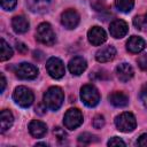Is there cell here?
Returning a JSON list of instances; mask_svg holds the SVG:
<instances>
[{"label":"cell","instance_id":"cell-24","mask_svg":"<svg viewBox=\"0 0 147 147\" xmlns=\"http://www.w3.org/2000/svg\"><path fill=\"white\" fill-rule=\"evenodd\" d=\"M94 138H95V136L85 132V133L79 134V137H78V142H79V144H83V145H88V144H91V142L94 141Z\"/></svg>","mask_w":147,"mask_h":147},{"label":"cell","instance_id":"cell-34","mask_svg":"<svg viewBox=\"0 0 147 147\" xmlns=\"http://www.w3.org/2000/svg\"><path fill=\"white\" fill-rule=\"evenodd\" d=\"M46 106H45V103L44 105H39L37 108H36V113H38V114H40V115H42V114H45V110H46Z\"/></svg>","mask_w":147,"mask_h":147},{"label":"cell","instance_id":"cell-25","mask_svg":"<svg viewBox=\"0 0 147 147\" xmlns=\"http://www.w3.org/2000/svg\"><path fill=\"white\" fill-rule=\"evenodd\" d=\"M92 125L95 129H101L105 125V117L102 115H95L93 121H92Z\"/></svg>","mask_w":147,"mask_h":147},{"label":"cell","instance_id":"cell-1","mask_svg":"<svg viewBox=\"0 0 147 147\" xmlns=\"http://www.w3.org/2000/svg\"><path fill=\"white\" fill-rule=\"evenodd\" d=\"M63 100H64L63 91H62V88H60L57 86L49 87L44 94V103H45V106L48 109L54 110V111L57 110L62 106Z\"/></svg>","mask_w":147,"mask_h":147},{"label":"cell","instance_id":"cell-16","mask_svg":"<svg viewBox=\"0 0 147 147\" xmlns=\"http://www.w3.org/2000/svg\"><path fill=\"white\" fill-rule=\"evenodd\" d=\"M29 132L34 138H41L47 132V125L41 121H31L29 124Z\"/></svg>","mask_w":147,"mask_h":147},{"label":"cell","instance_id":"cell-21","mask_svg":"<svg viewBox=\"0 0 147 147\" xmlns=\"http://www.w3.org/2000/svg\"><path fill=\"white\" fill-rule=\"evenodd\" d=\"M13 56V49L5 41V39L0 40V60L6 61L9 60Z\"/></svg>","mask_w":147,"mask_h":147},{"label":"cell","instance_id":"cell-2","mask_svg":"<svg viewBox=\"0 0 147 147\" xmlns=\"http://www.w3.org/2000/svg\"><path fill=\"white\" fill-rule=\"evenodd\" d=\"M36 38L39 42L46 45V46H52L55 44L56 40V36L51 26L49 23H41L38 25L37 30H36Z\"/></svg>","mask_w":147,"mask_h":147},{"label":"cell","instance_id":"cell-18","mask_svg":"<svg viewBox=\"0 0 147 147\" xmlns=\"http://www.w3.org/2000/svg\"><path fill=\"white\" fill-rule=\"evenodd\" d=\"M11 26L16 33H25L29 30V21L24 16L17 15V16L13 17Z\"/></svg>","mask_w":147,"mask_h":147},{"label":"cell","instance_id":"cell-6","mask_svg":"<svg viewBox=\"0 0 147 147\" xmlns=\"http://www.w3.org/2000/svg\"><path fill=\"white\" fill-rule=\"evenodd\" d=\"M83 123V114L77 108L67 110L63 117V124L68 130H75Z\"/></svg>","mask_w":147,"mask_h":147},{"label":"cell","instance_id":"cell-15","mask_svg":"<svg viewBox=\"0 0 147 147\" xmlns=\"http://www.w3.org/2000/svg\"><path fill=\"white\" fill-rule=\"evenodd\" d=\"M116 55V49L114 46H105L102 48H100L96 53H95V59L98 62L100 63H105V62H109L111 61Z\"/></svg>","mask_w":147,"mask_h":147},{"label":"cell","instance_id":"cell-10","mask_svg":"<svg viewBox=\"0 0 147 147\" xmlns=\"http://www.w3.org/2000/svg\"><path fill=\"white\" fill-rule=\"evenodd\" d=\"M87 38L92 45L99 46L107 40V33L100 26H92L87 32Z\"/></svg>","mask_w":147,"mask_h":147},{"label":"cell","instance_id":"cell-27","mask_svg":"<svg viewBox=\"0 0 147 147\" xmlns=\"http://www.w3.org/2000/svg\"><path fill=\"white\" fill-rule=\"evenodd\" d=\"M17 0H1V7L5 10H11L16 6Z\"/></svg>","mask_w":147,"mask_h":147},{"label":"cell","instance_id":"cell-26","mask_svg":"<svg viewBox=\"0 0 147 147\" xmlns=\"http://www.w3.org/2000/svg\"><path fill=\"white\" fill-rule=\"evenodd\" d=\"M91 5H92V7H93L95 10H98V11L105 10V8L107 7L106 0H92V1H91Z\"/></svg>","mask_w":147,"mask_h":147},{"label":"cell","instance_id":"cell-33","mask_svg":"<svg viewBox=\"0 0 147 147\" xmlns=\"http://www.w3.org/2000/svg\"><path fill=\"white\" fill-rule=\"evenodd\" d=\"M16 48H17V51L20 53H26L28 52V46L25 44H23V42H17L16 44Z\"/></svg>","mask_w":147,"mask_h":147},{"label":"cell","instance_id":"cell-29","mask_svg":"<svg viewBox=\"0 0 147 147\" xmlns=\"http://www.w3.org/2000/svg\"><path fill=\"white\" fill-rule=\"evenodd\" d=\"M138 65L142 70H147V53L144 55H140L138 59Z\"/></svg>","mask_w":147,"mask_h":147},{"label":"cell","instance_id":"cell-36","mask_svg":"<svg viewBox=\"0 0 147 147\" xmlns=\"http://www.w3.org/2000/svg\"><path fill=\"white\" fill-rule=\"evenodd\" d=\"M37 146H46V144H42V142H40V144H37Z\"/></svg>","mask_w":147,"mask_h":147},{"label":"cell","instance_id":"cell-8","mask_svg":"<svg viewBox=\"0 0 147 147\" xmlns=\"http://www.w3.org/2000/svg\"><path fill=\"white\" fill-rule=\"evenodd\" d=\"M46 70H47L48 75L52 78H55V79H59V78L63 77L64 72H65L64 64L59 57L48 59V61L46 62Z\"/></svg>","mask_w":147,"mask_h":147},{"label":"cell","instance_id":"cell-3","mask_svg":"<svg viewBox=\"0 0 147 147\" xmlns=\"http://www.w3.org/2000/svg\"><path fill=\"white\" fill-rule=\"evenodd\" d=\"M80 98L87 107H95L100 101V93L92 84H86L80 88Z\"/></svg>","mask_w":147,"mask_h":147},{"label":"cell","instance_id":"cell-35","mask_svg":"<svg viewBox=\"0 0 147 147\" xmlns=\"http://www.w3.org/2000/svg\"><path fill=\"white\" fill-rule=\"evenodd\" d=\"M5 87H6V78H5V76H3V74H1V92H3L5 91Z\"/></svg>","mask_w":147,"mask_h":147},{"label":"cell","instance_id":"cell-19","mask_svg":"<svg viewBox=\"0 0 147 147\" xmlns=\"http://www.w3.org/2000/svg\"><path fill=\"white\" fill-rule=\"evenodd\" d=\"M14 123V116L10 110L3 109L1 110L0 114V126H1V132H6Z\"/></svg>","mask_w":147,"mask_h":147},{"label":"cell","instance_id":"cell-4","mask_svg":"<svg viewBox=\"0 0 147 147\" xmlns=\"http://www.w3.org/2000/svg\"><path fill=\"white\" fill-rule=\"evenodd\" d=\"M13 99L18 106H21L23 108H28L32 105V102L34 100V95L30 88H28L25 86H18L14 90Z\"/></svg>","mask_w":147,"mask_h":147},{"label":"cell","instance_id":"cell-28","mask_svg":"<svg viewBox=\"0 0 147 147\" xmlns=\"http://www.w3.org/2000/svg\"><path fill=\"white\" fill-rule=\"evenodd\" d=\"M53 133H54V136H55L59 140H65V138H67V133H65V131H64L63 129H61L60 126L54 127Z\"/></svg>","mask_w":147,"mask_h":147},{"label":"cell","instance_id":"cell-20","mask_svg":"<svg viewBox=\"0 0 147 147\" xmlns=\"http://www.w3.org/2000/svg\"><path fill=\"white\" fill-rule=\"evenodd\" d=\"M26 3L32 11H44L48 8L51 0H26Z\"/></svg>","mask_w":147,"mask_h":147},{"label":"cell","instance_id":"cell-22","mask_svg":"<svg viewBox=\"0 0 147 147\" xmlns=\"http://www.w3.org/2000/svg\"><path fill=\"white\" fill-rule=\"evenodd\" d=\"M134 1L133 0H115L116 8L122 13H129L133 8Z\"/></svg>","mask_w":147,"mask_h":147},{"label":"cell","instance_id":"cell-13","mask_svg":"<svg viewBox=\"0 0 147 147\" xmlns=\"http://www.w3.org/2000/svg\"><path fill=\"white\" fill-rule=\"evenodd\" d=\"M116 75H117V78L121 82L126 83L133 77L134 71H133V68L129 63L123 62V63H121L116 67Z\"/></svg>","mask_w":147,"mask_h":147},{"label":"cell","instance_id":"cell-32","mask_svg":"<svg viewBox=\"0 0 147 147\" xmlns=\"http://www.w3.org/2000/svg\"><path fill=\"white\" fill-rule=\"evenodd\" d=\"M137 145L141 146V147H147V133H144L139 137V139L137 141Z\"/></svg>","mask_w":147,"mask_h":147},{"label":"cell","instance_id":"cell-7","mask_svg":"<svg viewBox=\"0 0 147 147\" xmlns=\"http://www.w3.org/2000/svg\"><path fill=\"white\" fill-rule=\"evenodd\" d=\"M14 72L20 79H34L39 71L36 65L28 62H22L15 67Z\"/></svg>","mask_w":147,"mask_h":147},{"label":"cell","instance_id":"cell-31","mask_svg":"<svg viewBox=\"0 0 147 147\" xmlns=\"http://www.w3.org/2000/svg\"><path fill=\"white\" fill-rule=\"evenodd\" d=\"M140 100L144 103V106L147 108V84L144 85L141 91H140Z\"/></svg>","mask_w":147,"mask_h":147},{"label":"cell","instance_id":"cell-23","mask_svg":"<svg viewBox=\"0 0 147 147\" xmlns=\"http://www.w3.org/2000/svg\"><path fill=\"white\" fill-rule=\"evenodd\" d=\"M133 25L141 31H147V14L139 15L133 18Z\"/></svg>","mask_w":147,"mask_h":147},{"label":"cell","instance_id":"cell-30","mask_svg":"<svg viewBox=\"0 0 147 147\" xmlns=\"http://www.w3.org/2000/svg\"><path fill=\"white\" fill-rule=\"evenodd\" d=\"M108 146H125V142L118 137H113L108 141Z\"/></svg>","mask_w":147,"mask_h":147},{"label":"cell","instance_id":"cell-17","mask_svg":"<svg viewBox=\"0 0 147 147\" xmlns=\"http://www.w3.org/2000/svg\"><path fill=\"white\" fill-rule=\"evenodd\" d=\"M108 100L115 107H125L129 103V96L124 92H121V91H115L110 93L108 96Z\"/></svg>","mask_w":147,"mask_h":147},{"label":"cell","instance_id":"cell-5","mask_svg":"<svg viewBox=\"0 0 147 147\" xmlns=\"http://www.w3.org/2000/svg\"><path fill=\"white\" fill-rule=\"evenodd\" d=\"M115 125H116L117 130H119L122 132H131L136 129L137 121H136V117L133 114L125 111L115 118Z\"/></svg>","mask_w":147,"mask_h":147},{"label":"cell","instance_id":"cell-12","mask_svg":"<svg viewBox=\"0 0 147 147\" xmlns=\"http://www.w3.org/2000/svg\"><path fill=\"white\" fill-rule=\"evenodd\" d=\"M68 68H69V71L75 75V76H79L82 75L86 68H87V63H86V60L83 59L82 56H75L74 59H71L68 63Z\"/></svg>","mask_w":147,"mask_h":147},{"label":"cell","instance_id":"cell-9","mask_svg":"<svg viewBox=\"0 0 147 147\" xmlns=\"http://www.w3.org/2000/svg\"><path fill=\"white\" fill-rule=\"evenodd\" d=\"M79 14L75 9H68L61 15V23L67 29H75L79 24Z\"/></svg>","mask_w":147,"mask_h":147},{"label":"cell","instance_id":"cell-11","mask_svg":"<svg viewBox=\"0 0 147 147\" xmlns=\"http://www.w3.org/2000/svg\"><path fill=\"white\" fill-rule=\"evenodd\" d=\"M129 31V26L126 22L123 20H115L109 25V32L114 38H123Z\"/></svg>","mask_w":147,"mask_h":147},{"label":"cell","instance_id":"cell-14","mask_svg":"<svg viewBox=\"0 0 147 147\" xmlns=\"http://www.w3.org/2000/svg\"><path fill=\"white\" fill-rule=\"evenodd\" d=\"M146 47V42L141 37L138 36H132L129 38V40L126 41V49L130 53L133 54H138L141 51H144Z\"/></svg>","mask_w":147,"mask_h":147}]
</instances>
